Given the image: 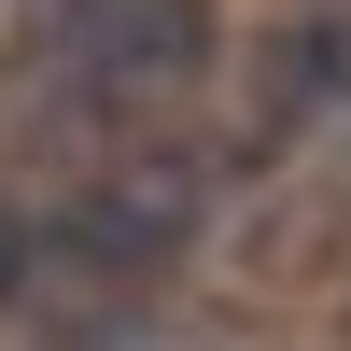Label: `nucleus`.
<instances>
[{
    "mask_svg": "<svg viewBox=\"0 0 351 351\" xmlns=\"http://www.w3.org/2000/svg\"><path fill=\"white\" fill-rule=\"evenodd\" d=\"M183 225H197L183 169H112V183H84L71 211H56V253H71L84 281H141V267L183 253Z\"/></svg>",
    "mask_w": 351,
    "mask_h": 351,
    "instance_id": "obj_1",
    "label": "nucleus"
},
{
    "mask_svg": "<svg viewBox=\"0 0 351 351\" xmlns=\"http://www.w3.org/2000/svg\"><path fill=\"white\" fill-rule=\"evenodd\" d=\"M14 267H28V225H14V211H0V295H14Z\"/></svg>",
    "mask_w": 351,
    "mask_h": 351,
    "instance_id": "obj_2",
    "label": "nucleus"
}]
</instances>
